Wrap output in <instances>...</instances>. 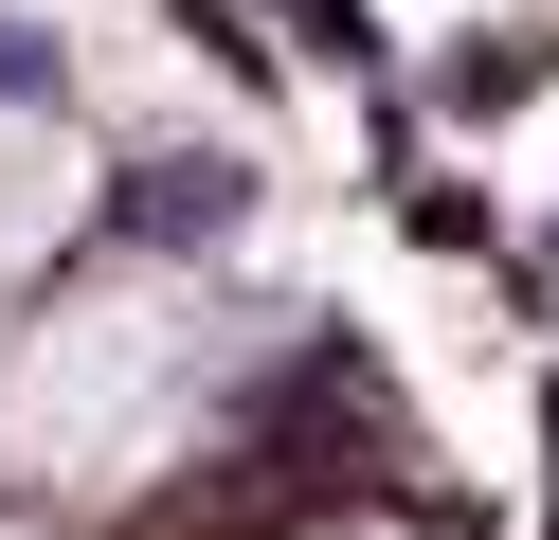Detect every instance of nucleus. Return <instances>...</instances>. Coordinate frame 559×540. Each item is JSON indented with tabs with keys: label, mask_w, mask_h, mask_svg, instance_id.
I'll return each instance as SVG.
<instances>
[{
	"label": "nucleus",
	"mask_w": 559,
	"mask_h": 540,
	"mask_svg": "<svg viewBox=\"0 0 559 540\" xmlns=\"http://www.w3.org/2000/svg\"><path fill=\"white\" fill-rule=\"evenodd\" d=\"M235 216H253V163H235V144H145V163L109 180V235L127 252H217Z\"/></svg>",
	"instance_id": "1"
},
{
	"label": "nucleus",
	"mask_w": 559,
	"mask_h": 540,
	"mask_svg": "<svg viewBox=\"0 0 559 540\" xmlns=\"http://www.w3.org/2000/svg\"><path fill=\"white\" fill-rule=\"evenodd\" d=\"M542 91H559V36L542 19H487V36L433 55V108H451V127H506V108H542Z\"/></svg>",
	"instance_id": "2"
},
{
	"label": "nucleus",
	"mask_w": 559,
	"mask_h": 540,
	"mask_svg": "<svg viewBox=\"0 0 559 540\" xmlns=\"http://www.w3.org/2000/svg\"><path fill=\"white\" fill-rule=\"evenodd\" d=\"M253 19H289L325 72H379V0H253Z\"/></svg>",
	"instance_id": "3"
},
{
	"label": "nucleus",
	"mask_w": 559,
	"mask_h": 540,
	"mask_svg": "<svg viewBox=\"0 0 559 540\" xmlns=\"http://www.w3.org/2000/svg\"><path fill=\"white\" fill-rule=\"evenodd\" d=\"M163 19H181V36H199V55H217V72H235V91H271V36H253V0H163Z\"/></svg>",
	"instance_id": "4"
},
{
	"label": "nucleus",
	"mask_w": 559,
	"mask_h": 540,
	"mask_svg": "<svg viewBox=\"0 0 559 540\" xmlns=\"http://www.w3.org/2000/svg\"><path fill=\"white\" fill-rule=\"evenodd\" d=\"M55 91H73V55H55L37 19H0V108H55Z\"/></svg>",
	"instance_id": "5"
},
{
	"label": "nucleus",
	"mask_w": 559,
	"mask_h": 540,
	"mask_svg": "<svg viewBox=\"0 0 559 540\" xmlns=\"http://www.w3.org/2000/svg\"><path fill=\"white\" fill-rule=\"evenodd\" d=\"M542 523H559V396H542Z\"/></svg>",
	"instance_id": "6"
}]
</instances>
